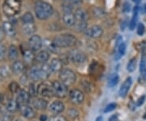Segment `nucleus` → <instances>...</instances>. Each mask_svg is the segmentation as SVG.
Wrapping results in <instances>:
<instances>
[{
  "label": "nucleus",
  "mask_w": 146,
  "mask_h": 121,
  "mask_svg": "<svg viewBox=\"0 0 146 121\" xmlns=\"http://www.w3.org/2000/svg\"><path fill=\"white\" fill-rule=\"evenodd\" d=\"M49 65H50L51 72H60L63 69V63H62L60 59L54 58L51 59V61H50Z\"/></svg>",
  "instance_id": "nucleus-17"
},
{
  "label": "nucleus",
  "mask_w": 146,
  "mask_h": 121,
  "mask_svg": "<svg viewBox=\"0 0 146 121\" xmlns=\"http://www.w3.org/2000/svg\"><path fill=\"white\" fill-rule=\"evenodd\" d=\"M116 107H117V104L115 102H110L105 107L104 113H109L110 111H114Z\"/></svg>",
  "instance_id": "nucleus-39"
},
{
  "label": "nucleus",
  "mask_w": 146,
  "mask_h": 121,
  "mask_svg": "<svg viewBox=\"0 0 146 121\" xmlns=\"http://www.w3.org/2000/svg\"><path fill=\"white\" fill-rule=\"evenodd\" d=\"M85 34L90 38H99L103 35V29L99 25H94L85 31Z\"/></svg>",
  "instance_id": "nucleus-11"
},
{
  "label": "nucleus",
  "mask_w": 146,
  "mask_h": 121,
  "mask_svg": "<svg viewBox=\"0 0 146 121\" xmlns=\"http://www.w3.org/2000/svg\"><path fill=\"white\" fill-rule=\"evenodd\" d=\"M144 119H146V113H145V116H144Z\"/></svg>",
  "instance_id": "nucleus-55"
},
{
  "label": "nucleus",
  "mask_w": 146,
  "mask_h": 121,
  "mask_svg": "<svg viewBox=\"0 0 146 121\" xmlns=\"http://www.w3.org/2000/svg\"><path fill=\"white\" fill-rule=\"evenodd\" d=\"M138 11L139 9L138 7H136L134 9V13H133V16L131 20L130 23H129V29H130L131 31L134 30L135 28H136V25H137V20H138Z\"/></svg>",
  "instance_id": "nucleus-28"
},
{
  "label": "nucleus",
  "mask_w": 146,
  "mask_h": 121,
  "mask_svg": "<svg viewBox=\"0 0 146 121\" xmlns=\"http://www.w3.org/2000/svg\"><path fill=\"white\" fill-rule=\"evenodd\" d=\"M31 99V96L29 92L25 90H20L17 96V102L20 105L28 104Z\"/></svg>",
  "instance_id": "nucleus-13"
},
{
  "label": "nucleus",
  "mask_w": 146,
  "mask_h": 121,
  "mask_svg": "<svg viewBox=\"0 0 146 121\" xmlns=\"http://www.w3.org/2000/svg\"><path fill=\"white\" fill-rule=\"evenodd\" d=\"M42 47H46V50H49L51 52L56 53L58 51V49H59L58 47H57L55 46V44L54 43L53 41H50L48 39H46L42 42Z\"/></svg>",
  "instance_id": "nucleus-26"
},
{
  "label": "nucleus",
  "mask_w": 146,
  "mask_h": 121,
  "mask_svg": "<svg viewBox=\"0 0 146 121\" xmlns=\"http://www.w3.org/2000/svg\"><path fill=\"white\" fill-rule=\"evenodd\" d=\"M9 89L12 92V93H17L19 90V84L16 81H12L10 84H9Z\"/></svg>",
  "instance_id": "nucleus-40"
},
{
  "label": "nucleus",
  "mask_w": 146,
  "mask_h": 121,
  "mask_svg": "<svg viewBox=\"0 0 146 121\" xmlns=\"http://www.w3.org/2000/svg\"><path fill=\"white\" fill-rule=\"evenodd\" d=\"M53 42L55 46L58 48H68L74 47L77 39L73 34L71 33H63L61 35H58L53 39Z\"/></svg>",
  "instance_id": "nucleus-2"
},
{
  "label": "nucleus",
  "mask_w": 146,
  "mask_h": 121,
  "mask_svg": "<svg viewBox=\"0 0 146 121\" xmlns=\"http://www.w3.org/2000/svg\"><path fill=\"white\" fill-rule=\"evenodd\" d=\"M37 94L42 96V98H51L54 94L51 85L46 83H41L37 85Z\"/></svg>",
  "instance_id": "nucleus-7"
},
{
  "label": "nucleus",
  "mask_w": 146,
  "mask_h": 121,
  "mask_svg": "<svg viewBox=\"0 0 146 121\" xmlns=\"http://www.w3.org/2000/svg\"><path fill=\"white\" fill-rule=\"evenodd\" d=\"M3 30L0 28V41L3 39Z\"/></svg>",
  "instance_id": "nucleus-51"
},
{
  "label": "nucleus",
  "mask_w": 146,
  "mask_h": 121,
  "mask_svg": "<svg viewBox=\"0 0 146 121\" xmlns=\"http://www.w3.org/2000/svg\"><path fill=\"white\" fill-rule=\"evenodd\" d=\"M70 99L75 104H81L84 100L83 92L78 89H73L69 92Z\"/></svg>",
  "instance_id": "nucleus-8"
},
{
  "label": "nucleus",
  "mask_w": 146,
  "mask_h": 121,
  "mask_svg": "<svg viewBox=\"0 0 146 121\" xmlns=\"http://www.w3.org/2000/svg\"><path fill=\"white\" fill-rule=\"evenodd\" d=\"M19 110H20L21 115L26 119L30 120V119H33L34 117H36V111H34V109L31 106L28 105V104L20 105Z\"/></svg>",
  "instance_id": "nucleus-9"
},
{
  "label": "nucleus",
  "mask_w": 146,
  "mask_h": 121,
  "mask_svg": "<svg viewBox=\"0 0 146 121\" xmlns=\"http://www.w3.org/2000/svg\"><path fill=\"white\" fill-rule=\"evenodd\" d=\"M4 4L16 11L17 13L21 10V2H20L19 0H5Z\"/></svg>",
  "instance_id": "nucleus-23"
},
{
  "label": "nucleus",
  "mask_w": 146,
  "mask_h": 121,
  "mask_svg": "<svg viewBox=\"0 0 146 121\" xmlns=\"http://www.w3.org/2000/svg\"><path fill=\"white\" fill-rule=\"evenodd\" d=\"M145 25L142 24V23H140L137 26V34L138 35H143L145 33Z\"/></svg>",
  "instance_id": "nucleus-43"
},
{
  "label": "nucleus",
  "mask_w": 146,
  "mask_h": 121,
  "mask_svg": "<svg viewBox=\"0 0 146 121\" xmlns=\"http://www.w3.org/2000/svg\"><path fill=\"white\" fill-rule=\"evenodd\" d=\"M7 55H8V58L10 60H16L19 56V51L18 48L16 47V46L11 45L8 48V51H7Z\"/></svg>",
  "instance_id": "nucleus-25"
},
{
  "label": "nucleus",
  "mask_w": 146,
  "mask_h": 121,
  "mask_svg": "<svg viewBox=\"0 0 146 121\" xmlns=\"http://www.w3.org/2000/svg\"><path fill=\"white\" fill-rule=\"evenodd\" d=\"M68 115L70 117H72V118H76V116H78V111H76V109H74V108H71V109H69L68 111Z\"/></svg>",
  "instance_id": "nucleus-44"
},
{
  "label": "nucleus",
  "mask_w": 146,
  "mask_h": 121,
  "mask_svg": "<svg viewBox=\"0 0 146 121\" xmlns=\"http://www.w3.org/2000/svg\"><path fill=\"white\" fill-rule=\"evenodd\" d=\"M74 29L76 31L79 32H83L87 30V22L84 21H76L75 25H74Z\"/></svg>",
  "instance_id": "nucleus-31"
},
{
  "label": "nucleus",
  "mask_w": 146,
  "mask_h": 121,
  "mask_svg": "<svg viewBox=\"0 0 146 121\" xmlns=\"http://www.w3.org/2000/svg\"><path fill=\"white\" fill-rule=\"evenodd\" d=\"M11 75V69L7 66H1L0 67V78L6 79L8 78Z\"/></svg>",
  "instance_id": "nucleus-32"
},
{
  "label": "nucleus",
  "mask_w": 146,
  "mask_h": 121,
  "mask_svg": "<svg viewBox=\"0 0 146 121\" xmlns=\"http://www.w3.org/2000/svg\"><path fill=\"white\" fill-rule=\"evenodd\" d=\"M74 16H75V18H76V21L87 22L88 19H89L88 13L86 12V11L84 10V9H80V8H78V9L76 10L75 13H74Z\"/></svg>",
  "instance_id": "nucleus-20"
},
{
  "label": "nucleus",
  "mask_w": 146,
  "mask_h": 121,
  "mask_svg": "<svg viewBox=\"0 0 146 121\" xmlns=\"http://www.w3.org/2000/svg\"><path fill=\"white\" fill-rule=\"evenodd\" d=\"M42 39L39 35H33L29 40V49L33 51H38L42 47Z\"/></svg>",
  "instance_id": "nucleus-10"
},
{
  "label": "nucleus",
  "mask_w": 146,
  "mask_h": 121,
  "mask_svg": "<svg viewBox=\"0 0 146 121\" xmlns=\"http://www.w3.org/2000/svg\"><path fill=\"white\" fill-rule=\"evenodd\" d=\"M19 1H20V2H22V0H19Z\"/></svg>",
  "instance_id": "nucleus-56"
},
{
  "label": "nucleus",
  "mask_w": 146,
  "mask_h": 121,
  "mask_svg": "<svg viewBox=\"0 0 146 121\" xmlns=\"http://www.w3.org/2000/svg\"><path fill=\"white\" fill-rule=\"evenodd\" d=\"M29 93L31 97H35L37 94V85L34 84V83H31L29 86Z\"/></svg>",
  "instance_id": "nucleus-37"
},
{
  "label": "nucleus",
  "mask_w": 146,
  "mask_h": 121,
  "mask_svg": "<svg viewBox=\"0 0 146 121\" xmlns=\"http://www.w3.org/2000/svg\"><path fill=\"white\" fill-rule=\"evenodd\" d=\"M63 21L64 25L68 27H73L76 22L73 13H64L63 16Z\"/></svg>",
  "instance_id": "nucleus-19"
},
{
  "label": "nucleus",
  "mask_w": 146,
  "mask_h": 121,
  "mask_svg": "<svg viewBox=\"0 0 146 121\" xmlns=\"http://www.w3.org/2000/svg\"><path fill=\"white\" fill-rule=\"evenodd\" d=\"M126 50H127V44L125 42H122L118 46V52L116 54L115 56V60H119L123 55H124L126 53Z\"/></svg>",
  "instance_id": "nucleus-30"
},
{
  "label": "nucleus",
  "mask_w": 146,
  "mask_h": 121,
  "mask_svg": "<svg viewBox=\"0 0 146 121\" xmlns=\"http://www.w3.org/2000/svg\"><path fill=\"white\" fill-rule=\"evenodd\" d=\"M3 12H4V14H5L6 16H9V17H12V16H16V14H17L16 11H15L14 10H12L11 8H10L9 7H7V5H5L4 3H3Z\"/></svg>",
  "instance_id": "nucleus-35"
},
{
  "label": "nucleus",
  "mask_w": 146,
  "mask_h": 121,
  "mask_svg": "<svg viewBox=\"0 0 146 121\" xmlns=\"http://www.w3.org/2000/svg\"><path fill=\"white\" fill-rule=\"evenodd\" d=\"M40 121H48V117H47L46 115L45 114H42L40 116Z\"/></svg>",
  "instance_id": "nucleus-47"
},
{
  "label": "nucleus",
  "mask_w": 146,
  "mask_h": 121,
  "mask_svg": "<svg viewBox=\"0 0 146 121\" xmlns=\"http://www.w3.org/2000/svg\"><path fill=\"white\" fill-rule=\"evenodd\" d=\"M21 81L22 84H25L28 81V76H23L21 78Z\"/></svg>",
  "instance_id": "nucleus-48"
},
{
  "label": "nucleus",
  "mask_w": 146,
  "mask_h": 121,
  "mask_svg": "<svg viewBox=\"0 0 146 121\" xmlns=\"http://www.w3.org/2000/svg\"><path fill=\"white\" fill-rule=\"evenodd\" d=\"M145 96L143 95V96H141V98L137 100V102H136V105L138 106H141L144 102H145Z\"/></svg>",
  "instance_id": "nucleus-45"
},
{
  "label": "nucleus",
  "mask_w": 146,
  "mask_h": 121,
  "mask_svg": "<svg viewBox=\"0 0 146 121\" xmlns=\"http://www.w3.org/2000/svg\"><path fill=\"white\" fill-rule=\"evenodd\" d=\"M131 83H132V79H131V77H127V78L123 81V83L122 84V85H121V87H120L119 89L120 97L125 98L126 96H127V94L129 90H130Z\"/></svg>",
  "instance_id": "nucleus-16"
},
{
  "label": "nucleus",
  "mask_w": 146,
  "mask_h": 121,
  "mask_svg": "<svg viewBox=\"0 0 146 121\" xmlns=\"http://www.w3.org/2000/svg\"><path fill=\"white\" fill-rule=\"evenodd\" d=\"M95 121H103V118H102V116H98V117L96 119V120Z\"/></svg>",
  "instance_id": "nucleus-50"
},
{
  "label": "nucleus",
  "mask_w": 146,
  "mask_h": 121,
  "mask_svg": "<svg viewBox=\"0 0 146 121\" xmlns=\"http://www.w3.org/2000/svg\"><path fill=\"white\" fill-rule=\"evenodd\" d=\"M48 121H68V119L64 116L61 115H55L48 119Z\"/></svg>",
  "instance_id": "nucleus-38"
},
{
  "label": "nucleus",
  "mask_w": 146,
  "mask_h": 121,
  "mask_svg": "<svg viewBox=\"0 0 146 121\" xmlns=\"http://www.w3.org/2000/svg\"><path fill=\"white\" fill-rule=\"evenodd\" d=\"M64 109H65L64 103L59 100L54 101L49 105V111L55 115H58L62 113L64 111Z\"/></svg>",
  "instance_id": "nucleus-12"
},
{
  "label": "nucleus",
  "mask_w": 146,
  "mask_h": 121,
  "mask_svg": "<svg viewBox=\"0 0 146 121\" xmlns=\"http://www.w3.org/2000/svg\"><path fill=\"white\" fill-rule=\"evenodd\" d=\"M140 72L141 73L146 76V58L145 56H143L141 60V64H140Z\"/></svg>",
  "instance_id": "nucleus-36"
},
{
  "label": "nucleus",
  "mask_w": 146,
  "mask_h": 121,
  "mask_svg": "<svg viewBox=\"0 0 146 121\" xmlns=\"http://www.w3.org/2000/svg\"><path fill=\"white\" fill-rule=\"evenodd\" d=\"M49 58H50V54L46 50L39 51L35 55V59L40 63H46L49 60Z\"/></svg>",
  "instance_id": "nucleus-18"
},
{
  "label": "nucleus",
  "mask_w": 146,
  "mask_h": 121,
  "mask_svg": "<svg viewBox=\"0 0 146 121\" xmlns=\"http://www.w3.org/2000/svg\"><path fill=\"white\" fill-rule=\"evenodd\" d=\"M34 11L36 17L39 20H47L50 16H52L54 13V9L53 7L48 3L43 2V1H38L36 2L34 7Z\"/></svg>",
  "instance_id": "nucleus-1"
},
{
  "label": "nucleus",
  "mask_w": 146,
  "mask_h": 121,
  "mask_svg": "<svg viewBox=\"0 0 146 121\" xmlns=\"http://www.w3.org/2000/svg\"><path fill=\"white\" fill-rule=\"evenodd\" d=\"M22 30L24 32V33H25L28 36H33V33L36 32V26H35L34 23L23 24Z\"/></svg>",
  "instance_id": "nucleus-22"
},
{
  "label": "nucleus",
  "mask_w": 146,
  "mask_h": 121,
  "mask_svg": "<svg viewBox=\"0 0 146 121\" xmlns=\"http://www.w3.org/2000/svg\"><path fill=\"white\" fill-rule=\"evenodd\" d=\"M110 121H117V116L114 115L110 118Z\"/></svg>",
  "instance_id": "nucleus-49"
},
{
  "label": "nucleus",
  "mask_w": 146,
  "mask_h": 121,
  "mask_svg": "<svg viewBox=\"0 0 146 121\" xmlns=\"http://www.w3.org/2000/svg\"><path fill=\"white\" fill-rule=\"evenodd\" d=\"M119 81V76L117 73L111 74L108 78V86L110 88H113L116 86Z\"/></svg>",
  "instance_id": "nucleus-29"
},
{
  "label": "nucleus",
  "mask_w": 146,
  "mask_h": 121,
  "mask_svg": "<svg viewBox=\"0 0 146 121\" xmlns=\"http://www.w3.org/2000/svg\"><path fill=\"white\" fill-rule=\"evenodd\" d=\"M6 49L5 46H3V44H0V61L3 60L5 58L6 55Z\"/></svg>",
  "instance_id": "nucleus-42"
},
{
  "label": "nucleus",
  "mask_w": 146,
  "mask_h": 121,
  "mask_svg": "<svg viewBox=\"0 0 146 121\" xmlns=\"http://www.w3.org/2000/svg\"><path fill=\"white\" fill-rule=\"evenodd\" d=\"M59 78L63 84L69 86L75 83L76 80V76L72 69L63 68L59 72Z\"/></svg>",
  "instance_id": "nucleus-3"
},
{
  "label": "nucleus",
  "mask_w": 146,
  "mask_h": 121,
  "mask_svg": "<svg viewBox=\"0 0 146 121\" xmlns=\"http://www.w3.org/2000/svg\"><path fill=\"white\" fill-rule=\"evenodd\" d=\"M141 0H133V2H135L136 4H139L140 3H141Z\"/></svg>",
  "instance_id": "nucleus-52"
},
{
  "label": "nucleus",
  "mask_w": 146,
  "mask_h": 121,
  "mask_svg": "<svg viewBox=\"0 0 146 121\" xmlns=\"http://www.w3.org/2000/svg\"><path fill=\"white\" fill-rule=\"evenodd\" d=\"M24 70H25V65L21 61L16 60L11 65V71L16 76L24 72Z\"/></svg>",
  "instance_id": "nucleus-21"
},
{
  "label": "nucleus",
  "mask_w": 146,
  "mask_h": 121,
  "mask_svg": "<svg viewBox=\"0 0 146 121\" xmlns=\"http://www.w3.org/2000/svg\"><path fill=\"white\" fill-rule=\"evenodd\" d=\"M23 57H24V59L26 63H31L33 61V59H35L34 51H33L31 49H27L24 51Z\"/></svg>",
  "instance_id": "nucleus-27"
},
{
  "label": "nucleus",
  "mask_w": 146,
  "mask_h": 121,
  "mask_svg": "<svg viewBox=\"0 0 146 121\" xmlns=\"http://www.w3.org/2000/svg\"><path fill=\"white\" fill-rule=\"evenodd\" d=\"M2 100H3V96H2V94H0V103L2 102Z\"/></svg>",
  "instance_id": "nucleus-53"
},
{
  "label": "nucleus",
  "mask_w": 146,
  "mask_h": 121,
  "mask_svg": "<svg viewBox=\"0 0 146 121\" xmlns=\"http://www.w3.org/2000/svg\"><path fill=\"white\" fill-rule=\"evenodd\" d=\"M136 58H132L131 59L129 60V62L127 65V70L129 72H132L135 71V69L136 68Z\"/></svg>",
  "instance_id": "nucleus-34"
},
{
  "label": "nucleus",
  "mask_w": 146,
  "mask_h": 121,
  "mask_svg": "<svg viewBox=\"0 0 146 121\" xmlns=\"http://www.w3.org/2000/svg\"><path fill=\"white\" fill-rule=\"evenodd\" d=\"M51 86H52L53 90H54V95L58 97V98H65L66 95L68 94V86L65 84H63L62 81L54 80L52 82Z\"/></svg>",
  "instance_id": "nucleus-4"
},
{
  "label": "nucleus",
  "mask_w": 146,
  "mask_h": 121,
  "mask_svg": "<svg viewBox=\"0 0 146 121\" xmlns=\"http://www.w3.org/2000/svg\"><path fill=\"white\" fill-rule=\"evenodd\" d=\"M68 58L70 61L75 63H84L87 60L86 55L79 50H72L68 54Z\"/></svg>",
  "instance_id": "nucleus-5"
},
{
  "label": "nucleus",
  "mask_w": 146,
  "mask_h": 121,
  "mask_svg": "<svg viewBox=\"0 0 146 121\" xmlns=\"http://www.w3.org/2000/svg\"><path fill=\"white\" fill-rule=\"evenodd\" d=\"M49 76V75L42 69V68H37V67H33L31 70L29 71V77L33 80H40L46 79Z\"/></svg>",
  "instance_id": "nucleus-6"
},
{
  "label": "nucleus",
  "mask_w": 146,
  "mask_h": 121,
  "mask_svg": "<svg viewBox=\"0 0 146 121\" xmlns=\"http://www.w3.org/2000/svg\"><path fill=\"white\" fill-rule=\"evenodd\" d=\"M3 30L7 36L13 37L16 36V32L14 25L10 21H4L3 24Z\"/></svg>",
  "instance_id": "nucleus-15"
},
{
  "label": "nucleus",
  "mask_w": 146,
  "mask_h": 121,
  "mask_svg": "<svg viewBox=\"0 0 146 121\" xmlns=\"http://www.w3.org/2000/svg\"><path fill=\"white\" fill-rule=\"evenodd\" d=\"M66 1L68 2L74 8H77V9L82 3V0H66Z\"/></svg>",
  "instance_id": "nucleus-41"
},
{
  "label": "nucleus",
  "mask_w": 146,
  "mask_h": 121,
  "mask_svg": "<svg viewBox=\"0 0 146 121\" xmlns=\"http://www.w3.org/2000/svg\"><path fill=\"white\" fill-rule=\"evenodd\" d=\"M21 21L23 22V24L34 23V17H33L31 12H26L21 16Z\"/></svg>",
  "instance_id": "nucleus-33"
},
{
  "label": "nucleus",
  "mask_w": 146,
  "mask_h": 121,
  "mask_svg": "<svg viewBox=\"0 0 146 121\" xmlns=\"http://www.w3.org/2000/svg\"><path fill=\"white\" fill-rule=\"evenodd\" d=\"M123 12H129L131 11V5L129 3H126L123 4Z\"/></svg>",
  "instance_id": "nucleus-46"
},
{
  "label": "nucleus",
  "mask_w": 146,
  "mask_h": 121,
  "mask_svg": "<svg viewBox=\"0 0 146 121\" xmlns=\"http://www.w3.org/2000/svg\"><path fill=\"white\" fill-rule=\"evenodd\" d=\"M14 121H22L21 120H20V119H16V120H15Z\"/></svg>",
  "instance_id": "nucleus-54"
},
{
  "label": "nucleus",
  "mask_w": 146,
  "mask_h": 121,
  "mask_svg": "<svg viewBox=\"0 0 146 121\" xmlns=\"http://www.w3.org/2000/svg\"><path fill=\"white\" fill-rule=\"evenodd\" d=\"M20 104L18 103L17 100L15 99H10L7 102V105H6V109L7 111L11 112V113H13V112H16L17 111V109L19 108Z\"/></svg>",
  "instance_id": "nucleus-24"
},
{
  "label": "nucleus",
  "mask_w": 146,
  "mask_h": 121,
  "mask_svg": "<svg viewBox=\"0 0 146 121\" xmlns=\"http://www.w3.org/2000/svg\"><path fill=\"white\" fill-rule=\"evenodd\" d=\"M32 104L35 109L39 110V111L45 110L48 106V102L44 98H33L32 101Z\"/></svg>",
  "instance_id": "nucleus-14"
}]
</instances>
